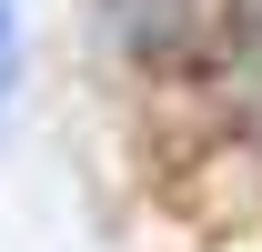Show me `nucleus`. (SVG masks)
I'll return each mask as SVG.
<instances>
[{
    "label": "nucleus",
    "instance_id": "obj_1",
    "mask_svg": "<svg viewBox=\"0 0 262 252\" xmlns=\"http://www.w3.org/2000/svg\"><path fill=\"white\" fill-rule=\"evenodd\" d=\"M10 61H20V20H10V0H0V91H10Z\"/></svg>",
    "mask_w": 262,
    "mask_h": 252
}]
</instances>
